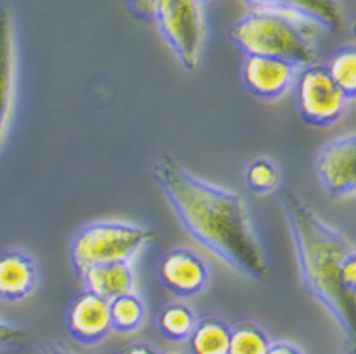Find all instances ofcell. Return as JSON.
I'll return each mask as SVG.
<instances>
[{
    "label": "cell",
    "mask_w": 356,
    "mask_h": 354,
    "mask_svg": "<svg viewBox=\"0 0 356 354\" xmlns=\"http://www.w3.org/2000/svg\"><path fill=\"white\" fill-rule=\"evenodd\" d=\"M269 343L271 341L260 326L243 322L232 328L227 354H266Z\"/></svg>",
    "instance_id": "obj_20"
},
{
    "label": "cell",
    "mask_w": 356,
    "mask_h": 354,
    "mask_svg": "<svg viewBox=\"0 0 356 354\" xmlns=\"http://www.w3.org/2000/svg\"><path fill=\"white\" fill-rule=\"evenodd\" d=\"M152 23L186 70H197L205 48V14L199 0H154Z\"/></svg>",
    "instance_id": "obj_5"
},
{
    "label": "cell",
    "mask_w": 356,
    "mask_h": 354,
    "mask_svg": "<svg viewBox=\"0 0 356 354\" xmlns=\"http://www.w3.org/2000/svg\"><path fill=\"white\" fill-rule=\"evenodd\" d=\"M110 328L116 334H133L144 324L146 305L135 292H127L108 301Z\"/></svg>",
    "instance_id": "obj_16"
},
{
    "label": "cell",
    "mask_w": 356,
    "mask_h": 354,
    "mask_svg": "<svg viewBox=\"0 0 356 354\" xmlns=\"http://www.w3.org/2000/svg\"><path fill=\"white\" fill-rule=\"evenodd\" d=\"M158 279L161 287L177 298H193L205 290L211 273L205 259L195 250L177 246L167 250L159 259Z\"/></svg>",
    "instance_id": "obj_8"
},
{
    "label": "cell",
    "mask_w": 356,
    "mask_h": 354,
    "mask_svg": "<svg viewBox=\"0 0 356 354\" xmlns=\"http://www.w3.org/2000/svg\"><path fill=\"white\" fill-rule=\"evenodd\" d=\"M315 172L332 199H345L356 191V135L336 136L316 154Z\"/></svg>",
    "instance_id": "obj_7"
},
{
    "label": "cell",
    "mask_w": 356,
    "mask_h": 354,
    "mask_svg": "<svg viewBox=\"0 0 356 354\" xmlns=\"http://www.w3.org/2000/svg\"><path fill=\"white\" fill-rule=\"evenodd\" d=\"M330 78L347 97V101L353 102L356 99V49L353 44L343 46L330 57L328 61Z\"/></svg>",
    "instance_id": "obj_18"
},
{
    "label": "cell",
    "mask_w": 356,
    "mask_h": 354,
    "mask_svg": "<svg viewBox=\"0 0 356 354\" xmlns=\"http://www.w3.org/2000/svg\"><path fill=\"white\" fill-rule=\"evenodd\" d=\"M250 10H275L328 31H339L345 15L336 0H243Z\"/></svg>",
    "instance_id": "obj_12"
},
{
    "label": "cell",
    "mask_w": 356,
    "mask_h": 354,
    "mask_svg": "<svg viewBox=\"0 0 356 354\" xmlns=\"http://www.w3.org/2000/svg\"><path fill=\"white\" fill-rule=\"evenodd\" d=\"M25 343H27V334L21 328L0 321V351L19 348Z\"/></svg>",
    "instance_id": "obj_21"
},
{
    "label": "cell",
    "mask_w": 356,
    "mask_h": 354,
    "mask_svg": "<svg viewBox=\"0 0 356 354\" xmlns=\"http://www.w3.org/2000/svg\"><path fill=\"white\" fill-rule=\"evenodd\" d=\"M15 97V38L12 14L0 4V144L12 120Z\"/></svg>",
    "instance_id": "obj_13"
},
{
    "label": "cell",
    "mask_w": 356,
    "mask_h": 354,
    "mask_svg": "<svg viewBox=\"0 0 356 354\" xmlns=\"http://www.w3.org/2000/svg\"><path fill=\"white\" fill-rule=\"evenodd\" d=\"M300 67L277 57L245 55L241 80L248 93L261 101H275L292 88Z\"/></svg>",
    "instance_id": "obj_9"
},
{
    "label": "cell",
    "mask_w": 356,
    "mask_h": 354,
    "mask_svg": "<svg viewBox=\"0 0 356 354\" xmlns=\"http://www.w3.org/2000/svg\"><path fill=\"white\" fill-rule=\"evenodd\" d=\"M80 280L83 290L106 301L114 300L122 293L133 292L135 288V273L131 262H110L91 266L80 275Z\"/></svg>",
    "instance_id": "obj_14"
},
{
    "label": "cell",
    "mask_w": 356,
    "mask_h": 354,
    "mask_svg": "<svg viewBox=\"0 0 356 354\" xmlns=\"http://www.w3.org/2000/svg\"><path fill=\"white\" fill-rule=\"evenodd\" d=\"M156 233L133 222L101 220L78 230L70 243V264L80 277L88 267L110 262H131Z\"/></svg>",
    "instance_id": "obj_4"
},
{
    "label": "cell",
    "mask_w": 356,
    "mask_h": 354,
    "mask_svg": "<svg viewBox=\"0 0 356 354\" xmlns=\"http://www.w3.org/2000/svg\"><path fill=\"white\" fill-rule=\"evenodd\" d=\"M243 180L248 190L256 195L273 193L281 184V170L273 159L269 157H256L245 167Z\"/></svg>",
    "instance_id": "obj_19"
},
{
    "label": "cell",
    "mask_w": 356,
    "mask_h": 354,
    "mask_svg": "<svg viewBox=\"0 0 356 354\" xmlns=\"http://www.w3.org/2000/svg\"><path fill=\"white\" fill-rule=\"evenodd\" d=\"M125 4H127V10H129V14L133 17L152 23V4H154V0H125Z\"/></svg>",
    "instance_id": "obj_22"
},
{
    "label": "cell",
    "mask_w": 356,
    "mask_h": 354,
    "mask_svg": "<svg viewBox=\"0 0 356 354\" xmlns=\"http://www.w3.org/2000/svg\"><path fill=\"white\" fill-rule=\"evenodd\" d=\"M36 354H74L72 351H69L67 347H63L59 343H54V341H46L38 347V353Z\"/></svg>",
    "instance_id": "obj_25"
},
{
    "label": "cell",
    "mask_w": 356,
    "mask_h": 354,
    "mask_svg": "<svg viewBox=\"0 0 356 354\" xmlns=\"http://www.w3.org/2000/svg\"><path fill=\"white\" fill-rule=\"evenodd\" d=\"M199 2H201V4H205V2H209V0H199Z\"/></svg>",
    "instance_id": "obj_26"
},
{
    "label": "cell",
    "mask_w": 356,
    "mask_h": 354,
    "mask_svg": "<svg viewBox=\"0 0 356 354\" xmlns=\"http://www.w3.org/2000/svg\"><path fill=\"white\" fill-rule=\"evenodd\" d=\"M266 354H305L302 348L288 341H271Z\"/></svg>",
    "instance_id": "obj_23"
},
{
    "label": "cell",
    "mask_w": 356,
    "mask_h": 354,
    "mask_svg": "<svg viewBox=\"0 0 356 354\" xmlns=\"http://www.w3.org/2000/svg\"><path fill=\"white\" fill-rule=\"evenodd\" d=\"M118 354H159L156 348L148 345V343H131L127 347H124Z\"/></svg>",
    "instance_id": "obj_24"
},
{
    "label": "cell",
    "mask_w": 356,
    "mask_h": 354,
    "mask_svg": "<svg viewBox=\"0 0 356 354\" xmlns=\"http://www.w3.org/2000/svg\"><path fill=\"white\" fill-rule=\"evenodd\" d=\"M150 175L184 232L207 252L247 279L269 277L266 250L243 195L193 175L169 154L156 156Z\"/></svg>",
    "instance_id": "obj_1"
},
{
    "label": "cell",
    "mask_w": 356,
    "mask_h": 354,
    "mask_svg": "<svg viewBox=\"0 0 356 354\" xmlns=\"http://www.w3.org/2000/svg\"><path fill=\"white\" fill-rule=\"evenodd\" d=\"M232 326L218 316L197 319L192 335L188 337L192 354H227Z\"/></svg>",
    "instance_id": "obj_15"
},
{
    "label": "cell",
    "mask_w": 356,
    "mask_h": 354,
    "mask_svg": "<svg viewBox=\"0 0 356 354\" xmlns=\"http://www.w3.org/2000/svg\"><path fill=\"white\" fill-rule=\"evenodd\" d=\"M279 203L286 218L303 287L328 311L341 334L353 341L355 298L343 290L341 267L350 254H356L355 246L290 190L281 191Z\"/></svg>",
    "instance_id": "obj_2"
},
{
    "label": "cell",
    "mask_w": 356,
    "mask_h": 354,
    "mask_svg": "<svg viewBox=\"0 0 356 354\" xmlns=\"http://www.w3.org/2000/svg\"><path fill=\"white\" fill-rule=\"evenodd\" d=\"M296 108L303 122L311 127H330L343 118L347 97L330 78L326 67L309 65L296 76Z\"/></svg>",
    "instance_id": "obj_6"
},
{
    "label": "cell",
    "mask_w": 356,
    "mask_h": 354,
    "mask_svg": "<svg viewBox=\"0 0 356 354\" xmlns=\"http://www.w3.org/2000/svg\"><path fill=\"white\" fill-rule=\"evenodd\" d=\"M65 328L80 345L93 347L101 343L112 332L108 301L88 290L76 293L65 309Z\"/></svg>",
    "instance_id": "obj_10"
},
{
    "label": "cell",
    "mask_w": 356,
    "mask_h": 354,
    "mask_svg": "<svg viewBox=\"0 0 356 354\" xmlns=\"http://www.w3.org/2000/svg\"><path fill=\"white\" fill-rule=\"evenodd\" d=\"M195 324H197V316L193 313V309L182 301L167 303L158 314L159 334L172 343L188 341Z\"/></svg>",
    "instance_id": "obj_17"
},
{
    "label": "cell",
    "mask_w": 356,
    "mask_h": 354,
    "mask_svg": "<svg viewBox=\"0 0 356 354\" xmlns=\"http://www.w3.org/2000/svg\"><path fill=\"white\" fill-rule=\"evenodd\" d=\"M38 280V264L31 254L21 248L0 250V301H23L35 292Z\"/></svg>",
    "instance_id": "obj_11"
},
{
    "label": "cell",
    "mask_w": 356,
    "mask_h": 354,
    "mask_svg": "<svg viewBox=\"0 0 356 354\" xmlns=\"http://www.w3.org/2000/svg\"><path fill=\"white\" fill-rule=\"evenodd\" d=\"M303 21L275 10H250L233 23L229 36L245 55L277 57L296 67L316 63V49L309 40Z\"/></svg>",
    "instance_id": "obj_3"
}]
</instances>
